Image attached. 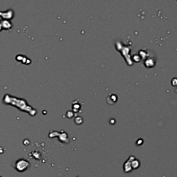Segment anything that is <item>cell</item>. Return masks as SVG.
Segmentation results:
<instances>
[{"label": "cell", "instance_id": "obj_1", "mask_svg": "<svg viewBox=\"0 0 177 177\" xmlns=\"http://www.w3.org/2000/svg\"><path fill=\"white\" fill-rule=\"evenodd\" d=\"M29 167V163L26 160L20 159L15 163V168L18 172H22Z\"/></svg>", "mask_w": 177, "mask_h": 177}, {"label": "cell", "instance_id": "obj_2", "mask_svg": "<svg viewBox=\"0 0 177 177\" xmlns=\"http://www.w3.org/2000/svg\"><path fill=\"white\" fill-rule=\"evenodd\" d=\"M1 28H2V26H1V24L0 23V31H1Z\"/></svg>", "mask_w": 177, "mask_h": 177}]
</instances>
